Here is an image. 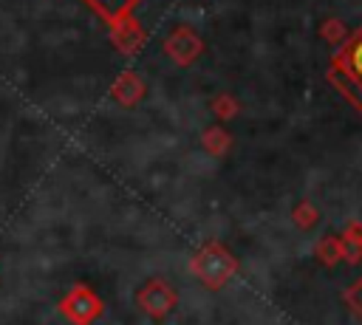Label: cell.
<instances>
[{"label": "cell", "instance_id": "277c9868", "mask_svg": "<svg viewBox=\"0 0 362 325\" xmlns=\"http://www.w3.org/2000/svg\"><path fill=\"white\" fill-rule=\"evenodd\" d=\"M105 20H110V23H122V20H127V14H130V8L139 3V0H88Z\"/></svg>", "mask_w": 362, "mask_h": 325}, {"label": "cell", "instance_id": "5b68a950", "mask_svg": "<svg viewBox=\"0 0 362 325\" xmlns=\"http://www.w3.org/2000/svg\"><path fill=\"white\" fill-rule=\"evenodd\" d=\"M345 71H348V82L351 88H356V99L362 105V40L354 42V48L348 51V59H345Z\"/></svg>", "mask_w": 362, "mask_h": 325}, {"label": "cell", "instance_id": "3957f363", "mask_svg": "<svg viewBox=\"0 0 362 325\" xmlns=\"http://www.w3.org/2000/svg\"><path fill=\"white\" fill-rule=\"evenodd\" d=\"M139 305L144 311H150L153 317H161L173 305V294H170V288L164 283H150V285H144L139 291Z\"/></svg>", "mask_w": 362, "mask_h": 325}, {"label": "cell", "instance_id": "7a4b0ae2", "mask_svg": "<svg viewBox=\"0 0 362 325\" xmlns=\"http://www.w3.org/2000/svg\"><path fill=\"white\" fill-rule=\"evenodd\" d=\"M195 266H198V274H201L206 283L218 285L223 277H229V271H232V257L223 254L221 249H206V252L198 257Z\"/></svg>", "mask_w": 362, "mask_h": 325}, {"label": "cell", "instance_id": "6da1fadb", "mask_svg": "<svg viewBox=\"0 0 362 325\" xmlns=\"http://www.w3.org/2000/svg\"><path fill=\"white\" fill-rule=\"evenodd\" d=\"M59 311H62V317H65L68 322H74V325H90V322H96V319L102 317L105 305H102V300H99L88 285H74V288L59 300Z\"/></svg>", "mask_w": 362, "mask_h": 325}]
</instances>
